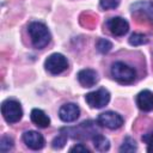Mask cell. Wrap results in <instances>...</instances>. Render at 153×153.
<instances>
[{"mask_svg": "<svg viewBox=\"0 0 153 153\" xmlns=\"http://www.w3.org/2000/svg\"><path fill=\"white\" fill-rule=\"evenodd\" d=\"M27 31L31 37V42L36 48L42 49L49 44L51 36L45 24L41 22H32L29 24Z\"/></svg>", "mask_w": 153, "mask_h": 153, "instance_id": "obj_1", "label": "cell"}, {"mask_svg": "<svg viewBox=\"0 0 153 153\" xmlns=\"http://www.w3.org/2000/svg\"><path fill=\"white\" fill-rule=\"evenodd\" d=\"M111 75L115 80L122 84H130L136 78V72L133 67L122 61L114 62L111 66Z\"/></svg>", "mask_w": 153, "mask_h": 153, "instance_id": "obj_2", "label": "cell"}, {"mask_svg": "<svg viewBox=\"0 0 153 153\" xmlns=\"http://www.w3.org/2000/svg\"><path fill=\"white\" fill-rule=\"evenodd\" d=\"M1 114L7 123H16L23 116V109L19 102L14 99H6L1 104Z\"/></svg>", "mask_w": 153, "mask_h": 153, "instance_id": "obj_3", "label": "cell"}, {"mask_svg": "<svg viewBox=\"0 0 153 153\" xmlns=\"http://www.w3.org/2000/svg\"><path fill=\"white\" fill-rule=\"evenodd\" d=\"M44 67L50 74L56 75V74H60L67 69L68 61L62 54L55 53V54H51L50 56L47 57V60L44 62Z\"/></svg>", "mask_w": 153, "mask_h": 153, "instance_id": "obj_4", "label": "cell"}, {"mask_svg": "<svg viewBox=\"0 0 153 153\" xmlns=\"http://www.w3.org/2000/svg\"><path fill=\"white\" fill-rule=\"evenodd\" d=\"M85 100L86 103L93 108V109H100L103 106H105L109 100H110V93L108 90L105 88H99L97 91L90 92L85 96Z\"/></svg>", "mask_w": 153, "mask_h": 153, "instance_id": "obj_5", "label": "cell"}, {"mask_svg": "<svg viewBox=\"0 0 153 153\" xmlns=\"http://www.w3.org/2000/svg\"><path fill=\"white\" fill-rule=\"evenodd\" d=\"M98 123L109 129H118L123 124V117L115 111H105L98 116Z\"/></svg>", "mask_w": 153, "mask_h": 153, "instance_id": "obj_6", "label": "cell"}, {"mask_svg": "<svg viewBox=\"0 0 153 153\" xmlns=\"http://www.w3.org/2000/svg\"><path fill=\"white\" fill-rule=\"evenodd\" d=\"M106 26L110 30V32L115 36H124L129 30L128 22L122 17H114L108 19Z\"/></svg>", "mask_w": 153, "mask_h": 153, "instance_id": "obj_7", "label": "cell"}, {"mask_svg": "<svg viewBox=\"0 0 153 153\" xmlns=\"http://www.w3.org/2000/svg\"><path fill=\"white\" fill-rule=\"evenodd\" d=\"M79 115H80V109L74 103H66L59 110V117L66 123L74 122L79 117Z\"/></svg>", "mask_w": 153, "mask_h": 153, "instance_id": "obj_8", "label": "cell"}, {"mask_svg": "<svg viewBox=\"0 0 153 153\" xmlns=\"http://www.w3.org/2000/svg\"><path fill=\"white\" fill-rule=\"evenodd\" d=\"M23 141L24 143L33 149V151H37V149H41L44 147V137L38 133V131H35V130H27L23 134Z\"/></svg>", "mask_w": 153, "mask_h": 153, "instance_id": "obj_9", "label": "cell"}, {"mask_svg": "<svg viewBox=\"0 0 153 153\" xmlns=\"http://www.w3.org/2000/svg\"><path fill=\"white\" fill-rule=\"evenodd\" d=\"M78 81L81 86L84 87H92L96 85L97 80H98V75H97V72L93 71V69H90V68H86V69H81L79 73H78Z\"/></svg>", "mask_w": 153, "mask_h": 153, "instance_id": "obj_10", "label": "cell"}, {"mask_svg": "<svg viewBox=\"0 0 153 153\" xmlns=\"http://www.w3.org/2000/svg\"><path fill=\"white\" fill-rule=\"evenodd\" d=\"M136 105L142 111L153 110V92L149 90H143L136 96Z\"/></svg>", "mask_w": 153, "mask_h": 153, "instance_id": "obj_11", "label": "cell"}, {"mask_svg": "<svg viewBox=\"0 0 153 153\" xmlns=\"http://www.w3.org/2000/svg\"><path fill=\"white\" fill-rule=\"evenodd\" d=\"M31 121L39 128H47L50 124V118L48 117V115H45V112L41 109H33L31 111Z\"/></svg>", "mask_w": 153, "mask_h": 153, "instance_id": "obj_12", "label": "cell"}, {"mask_svg": "<svg viewBox=\"0 0 153 153\" xmlns=\"http://www.w3.org/2000/svg\"><path fill=\"white\" fill-rule=\"evenodd\" d=\"M133 12H139L143 16H146L149 20H153V2L151 1H140L131 5Z\"/></svg>", "mask_w": 153, "mask_h": 153, "instance_id": "obj_13", "label": "cell"}, {"mask_svg": "<svg viewBox=\"0 0 153 153\" xmlns=\"http://www.w3.org/2000/svg\"><path fill=\"white\" fill-rule=\"evenodd\" d=\"M92 141H93L94 148H96L97 151H99V152H105V151H108V149L110 148V142H109V140H108L105 136L100 135V134L93 135V136H92Z\"/></svg>", "mask_w": 153, "mask_h": 153, "instance_id": "obj_14", "label": "cell"}, {"mask_svg": "<svg viewBox=\"0 0 153 153\" xmlns=\"http://www.w3.org/2000/svg\"><path fill=\"white\" fill-rule=\"evenodd\" d=\"M148 42V38L146 35L143 33H133L130 37H129V44L130 45H134V47H137V45H142V44H146Z\"/></svg>", "mask_w": 153, "mask_h": 153, "instance_id": "obj_15", "label": "cell"}, {"mask_svg": "<svg viewBox=\"0 0 153 153\" xmlns=\"http://www.w3.org/2000/svg\"><path fill=\"white\" fill-rule=\"evenodd\" d=\"M136 142L130 136H126L123 143L120 147V152H135L136 151Z\"/></svg>", "mask_w": 153, "mask_h": 153, "instance_id": "obj_16", "label": "cell"}, {"mask_svg": "<svg viewBox=\"0 0 153 153\" xmlns=\"http://www.w3.org/2000/svg\"><path fill=\"white\" fill-rule=\"evenodd\" d=\"M96 47H97V50H98L99 53L106 54V53H109V51L111 50L112 44H111L110 41H108V39H105V38H99V39L97 41V43H96Z\"/></svg>", "mask_w": 153, "mask_h": 153, "instance_id": "obj_17", "label": "cell"}, {"mask_svg": "<svg viewBox=\"0 0 153 153\" xmlns=\"http://www.w3.org/2000/svg\"><path fill=\"white\" fill-rule=\"evenodd\" d=\"M13 148V140L8 136H2L0 140V151L1 152H8Z\"/></svg>", "mask_w": 153, "mask_h": 153, "instance_id": "obj_18", "label": "cell"}, {"mask_svg": "<svg viewBox=\"0 0 153 153\" xmlns=\"http://www.w3.org/2000/svg\"><path fill=\"white\" fill-rule=\"evenodd\" d=\"M66 141H67V135L61 134V135H57V136L53 140L51 146H53V148H55V149H60V148H62V147L66 145Z\"/></svg>", "mask_w": 153, "mask_h": 153, "instance_id": "obj_19", "label": "cell"}, {"mask_svg": "<svg viewBox=\"0 0 153 153\" xmlns=\"http://www.w3.org/2000/svg\"><path fill=\"white\" fill-rule=\"evenodd\" d=\"M118 5H120V0H100L99 1V6L103 10L116 8Z\"/></svg>", "mask_w": 153, "mask_h": 153, "instance_id": "obj_20", "label": "cell"}, {"mask_svg": "<svg viewBox=\"0 0 153 153\" xmlns=\"http://www.w3.org/2000/svg\"><path fill=\"white\" fill-rule=\"evenodd\" d=\"M142 141H145L147 143V151L153 152V130L142 135Z\"/></svg>", "mask_w": 153, "mask_h": 153, "instance_id": "obj_21", "label": "cell"}, {"mask_svg": "<svg viewBox=\"0 0 153 153\" xmlns=\"http://www.w3.org/2000/svg\"><path fill=\"white\" fill-rule=\"evenodd\" d=\"M69 151H71V152H82V153H88V152H90V149H88L87 147H85L82 143H79V145L72 147Z\"/></svg>", "mask_w": 153, "mask_h": 153, "instance_id": "obj_22", "label": "cell"}]
</instances>
